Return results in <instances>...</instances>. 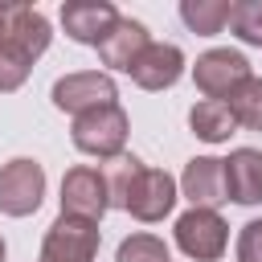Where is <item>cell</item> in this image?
<instances>
[{
    "mask_svg": "<svg viewBox=\"0 0 262 262\" xmlns=\"http://www.w3.org/2000/svg\"><path fill=\"white\" fill-rule=\"evenodd\" d=\"M106 196L115 209H127L135 221H164L176 205V180L164 168H143L135 156L111 160L106 172Z\"/></svg>",
    "mask_w": 262,
    "mask_h": 262,
    "instance_id": "1",
    "label": "cell"
},
{
    "mask_svg": "<svg viewBox=\"0 0 262 262\" xmlns=\"http://www.w3.org/2000/svg\"><path fill=\"white\" fill-rule=\"evenodd\" d=\"M53 29L41 8L33 4H8L0 20V94H12L25 86L33 61L49 49Z\"/></svg>",
    "mask_w": 262,
    "mask_h": 262,
    "instance_id": "2",
    "label": "cell"
},
{
    "mask_svg": "<svg viewBox=\"0 0 262 262\" xmlns=\"http://www.w3.org/2000/svg\"><path fill=\"white\" fill-rule=\"evenodd\" d=\"M127 111L119 102H106V106H94V111H82L74 115V127H70V139L78 151L94 156V160H119L123 147H127Z\"/></svg>",
    "mask_w": 262,
    "mask_h": 262,
    "instance_id": "3",
    "label": "cell"
},
{
    "mask_svg": "<svg viewBox=\"0 0 262 262\" xmlns=\"http://www.w3.org/2000/svg\"><path fill=\"white\" fill-rule=\"evenodd\" d=\"M176 246L192 262H217L229 246V225L217 209H188L176 217Z\"/></svg>",
    "mask_w": 262,
    "mask_h": 262,
    "instance_id": "4",
    "label": "cell"
},
{
    "mask_svg": "<svg viewBox=\"0 0 262 262\" xmlns=\"http://www.w3.org/2000/svg\"><path fill=\"white\" fill-rule=\"evenodd\" d=\"M45 196V168L29 156H16L0 168V213L4 217H29L41 209Z\"/></svg>",
    "mask_w": 262,
    "mask_h": 262,
    "instance_id": "5",
    "label": "cell"
},
{
    "mask_svg": "<svg viewBox=\"0 0 262 262\" xmlns=\"http://www.w3.org/2000/svg\"><path fill=\"white\" fill-rule=\"evenodd\" d=\"M98 242H102V229H98L94 221H82V217H57V221L45 229L41 262H94Z\"/></svg>",
    "mask_w": 262,
    "mask_h": 262,
    "instance_id": "6",
    "label": "cell"
},
{
    "mask_svg": "<svg viewBox=\"0 0 262 262\" xmlns=\"http://www.w3.org/2000/svg\"><path fill=\"white\" fill-rule=\"evenodd\" d=\"M53 106L66 111V115H82V111H94V106H106L119 98L115 90V78L102 74V70H78V74H66L53 82L49 90Z\"/></svg>",
    "mask_w": 262,
    "mask_h": 262,
    "instance_id": "7",
    "label": "cell"
},
{
    "mask_svg": "<svg viewBox=\"0 0 262 262\" xmlns=\"http://www.w3.org/2000/svg\"><path fill=\"white\" fill-rule=\"evenodd\" d=\"M111 209V196H106V176L90 164H78L61 176V217H82V221H94Z\"/></svg>",
    "mask_w": 262,
    "mask_h": 262,
    "instance_id": "8",
    "label": "cell"
},
{
    "mask_svg": "<svg viewBox=\"0 0 262 262\" xmlns=\"http://www.w3.org/2000/svg\"><path fill=\"white\" fill-rule=\"evenodd\" d=\"M246 78H250V61L237 49H205L192 66V82L205 98H225Z\"/></svg>",
    "mask_w": 262,
    "mask_h": 262,
    "instance_id": "9",
    "label": "cell"
},
{
    "mask_svg": "<svg viewBox=\"0 0 262 262\" xmlns=\"http://www.w3.org/2000/svg\"><path fill=\"white\" fill-rule=\"evenodd\" d=\"M119 8L111 0H66L61 4V29L66 37H74L78 45H102V37L115 29Z\"/></svg>",
    "mask_w": 262,
    "mask_h": 262,
    "instance_id": "10",
    "label": "cell"
},
{
    "mask_svg": "<svg viewBox=\"0 0 262 262\" xmlns=\"http://www.w3.org/2000/svg\"><path fill=\"white\" fill-rule=\"evenodd\" d=\"M131 82L143 86V90H168L180 82L184 74V53L180 45H168V41H147V49L131 61Z\"/></svg>",
    "mask_w": 262,
    "mask_h": 262,
    "instance_id": "11",
    "label": "cell"
},
{
    "mask_svg": "<svg viewBox=\"0 0 262 262\" xmlns=\"http://www.w3.org/2000/svg\"><path fill=\"white\" fill-rule=\"evenodd\" d=\"M180 188L184 196L192 201V209H217L225 205V168L217 156H192L184 164V176H180Z\"/></svg>",
    "mask_w": 262,
    "mask_h": 262,
    "instance_id": "12",
    "label": "cell"
},
{
    "mask_svg": "<svg viewBox=\"0 0 262 262\" xmlns=\"http://www.w3.org/2000/svg\"><path fill=\"white\" fill-rule=\"evenodd\" d=\"M225 168V196L237 205H258L262 201V151L258 147H233Z\"/></svg>",
    "mask_w": 262,
    "mask_h": 262,
    "instance_id": "13",
    "label": "cell"
},
{
    "mask_svg": "<svg viewBox=\"0 0 262 262\" xmlns=\"http://www.w3.org/2000/svg\"><path fill=\"white\" fill-rule=\"evenodd\" d=\"M147 49V29L139 25V20H131V16H119L115 20V29L102 37V45H98V57H102V66H111V70H131V61L139 57Z\"/></svg>",
    "mask_w": 262,
    "mask_h": 262,
    "instance_id": "14",
    "label": "cell"
},
{
    "mask_svg": "<svg viewBox=\"0 0 262 262\" xmlns=\"http://www.w3.org/2000/svg\"><path fill=\"white\" fill-rule=\"evenodd\" d=\"M188 127H192V135L205 139V143H225V139L237 131V123H233V115H229V106H225L221 98H201V102L188 111Z\"/></svg>",
    "mask_w": 262,
    "mask_h": 262,
    "instance_id": "15",
    "label": "cell"
},
{
    "mask_svg": "<svg viewBox=\"0 0 262 262\" xmlns=\"http://www.w3.org/2000/svg\"><path fill=\"white\" fill-rule=\"evenodd\" d=\"M221 102L229 106V115H233L237 127H246V131H262V78L250 74V78H246L242 86H233Z\"/></svg>",
    "mask_w": 262,
    "mask_h": 262,
    "instance_id": "16",
    "label": "cell"
},
{
    "mask_svg": "<svg viewBox=\"0 0 262 262\" xmlns=\"http://www.w3.org/2000/svg\"><path fill=\"white\" fill-rule=\"evenodd\" d=\"M180 20H184L192 33L213 37V33H221L225 20H229V0H184V4H180Z\"/></svg>",
    "mask_w": 262,
    "mask_h": 262,
    "instance_id": "17",
    "label": "cell"
},
{
    "mask_svg": "<svg viewBox=\"0 0 262 262\" xmlns=\"http://www.w3.org/2000/svg\"><path fill=\"white\" fill-rule=\"evenodd\" d=\"M229 33L246 45H262V0H237L229 4Z\"/></svg>",
    "mask_w": 262,
    "mask_h": 262,
    "instance_id": "18",
    "label": "cell"
},
{
    "mask_svg": "<svg viewBox=\"0 0 262 262\" xmlns=\"http://www.w3.org/2000/svg\"><path fill=\"white\" fill-rule=\"evenodd\" d=\"M115 262H172V258H168V246L156 233H131V237L119 242Z\"/></svg>",
    "mask_w": 262,
    "mask_h": 262,
    "instance_id": "19",
    "label": "cell"
},
{
    "mask_svg": "<svg viewBox=\"0 0 262 262\" xmlns=\"http://www.w3.org/2000/svg\"><path fill=\"white\" fill-rule=\"evenodd\" d=\"M237 262H262V217L242 225V233H237Z\"/></svg>",
    "mask_w": 262,
    "mask_h": 262,
    "instance_id": "20",
    "label": "cell"
},
{
    "mask_svg": "<svg viewBox=\"0 0 262 262\" xmlns=\"http://www.w3.org/2000/svg\"><path fill=\"white\" fill-rule=\"evenodd\" d=\"M0 262H4V237H0Z\"/></svg>",
    "mask_w": 262,
    "mask_h": 262,
    "instance_id": "21",
    "label": "cell"
},
{
    "mask_svg": "<svg viewBox=\"0 0 262 262\" xmlns=\"http://www.w3.org/2000/svg\"><path fill=\"white\" fill-rule=\"evenodd\" d=\"M4 8H8V4H0V20H4Z\"/></svg>",
    "mask_w": 262,
    "mask_h": 262,
    "instance_id": "22",
    "label": "cell"
}]
</instances>
